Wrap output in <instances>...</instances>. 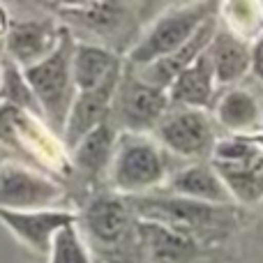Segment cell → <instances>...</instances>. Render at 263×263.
Masks as SVG:
<instances>
[{
	"mask_svg": "<svg viewBox=\"0 0 263 263\" xmlns=\"http://www.w3.org/2000/svg\"><path fill=\"white\" fill-rule=\"evenodd\" d=\"M74 37L67 28H63L55 49L40 60L37 65L23 69L26 81L35 95L37 104L42 109V118L63 136L65 123H67L72 102L77 97L72 79V53H74Z\"/></svg>",
	"mask_w": 263,
	"mask_h": 263,
	"instance_id": "obj_3",
	"label": "cell"
},
{
	"mask_svg": "<svg viewBox=\"0 0 263 263\" xmlns=\"http://www.w3.org/2000/svg\"><path fill=\"white\" fill-rule=\"evenodd\" d=\"M171 155L159 145L153 134H127L118 132L114 157L109 164V182L118 196L153 194L162 190L171 178Z\"/></svg>",
	"mask_w": 263,
	"mask_h": 263,
	"instance_id": "obj_1",
	"label": "cell"
},
{
	"mask_svg": "<svg viewBox=\"0 0 263 263\" xmlns=\"http://www.w3.org/2000/svg\"><path fill=\"white\" fill-rule=\"evenodd\" d=\"M217 83H215L213 65H210L208 53H201L187 69H182L171 86L166 88L168 104L171 106H185V109H201L210 111L213 102L217 97Z\"/></svg>",
	"mask_w": 263,
	"mask_h": 263,
	"instance_id": "obj_16",
	"label": "cell"
},
{
	"mask_svg": "<svg viewBox=\"0 0 263 263\" xmlns=\"http://www.w3.org/2000/svg\"><path fill=\"white\" fill-rule=\"evenodd\" d=\"M0 222L14 233L21 242H26L37 254H49L51 240L63 227L77 222V215L69 210H3Z\"/></svg>",
	"mask_w": 263,
	"mask_h": 263,
	"instance_id": "obj_12",
	"label": "cell"
},
{
	"mask_svg": "<svg viewBox=\"0 0 263 263\" xmlns=\"http://www.w3.org/2000/svg\"><path fill=\"white\" fill-rule=\"evenodd\" d=\"M0 106H9V109H18L23 114L40 116L42 109L37 104L35 95H32L30 86L26 81V74L16 63L9 58L0 60Z\"/></svg>",
	"mask_w": 263,
	"mask_h": 263,
	"instance_id": "obj_22",
	"label": "cell"
},
{
	"mask_svg": "<svg viewBox=\"0 0 263 263\" xmlns=\"http://www.w3.org/2000/svg\"><path fill=\"white\" fill-rule=\"evenodd\" d=\"M120 74H123V69L116 72L111 79H106L102 86L86 92H77L67 116V123H65V129H63V143L69 150L86 134H90L95 127H100L102 123H106L111 118V104H114V95H116V88H118Z\"/></svg>",
	"mask_w": 263,
	"mask_h": 263,
	"instance_id": "obj_9",
	"label": "cell"
},
{
	"mask_svg": "<svg viewBox=\"0 0 263 263\" xmlns=\"http://www.w3.org/2000/svg\"><path fill=\"white\" fill-rule=\"evenodd\" d=\"M205 53H208L210 65H213L217 90L240 86L247 79V74H250L252 44L240 40L238 35H233L229 28H224L219 23V18H217V30H215Z\"/></svg>",
	"mask_w": 263,
	"mask_h": 263,
	"instance_id": "obj_13",
	"label": "cell"
},
{
	"mask_svg": "<svg viewBox=\"0 0 263 263\" xmlns=\"http://www.w3.org/2000/svg\"><path fill=\"white\" fill-rule=\"evenodd\" d=\"M219 3H182L157 14L127 51V67L141 69L185 46L203 23L217 16Z\"/></svg>",
	"mask_w": 263,
	"mask_h": 263,
	"instance_id": "obj_2",
	"label": "cell"
},
{
	"mask_svg": "<svg viewBox=\"0 0 263 263\" xmlns=\"http://www.w3.org/2000/svg\"><path fill=\"white\" fill-rule=\"evenodd\" d=\"M46 256H49V263H92L90 252H88L86 242L79 233L77 222L67 224L55 233Z\"/></svg>",
	"mask_w": 263,
	"mask_h": 263,
	"instance_id": "obj_24",
	"label": "cell"
},
{
	"mask_svg": "<svg viewBox=\"0 0 263 263\" xmlns=\"http://www.w3.org/2000/svg\"><path fill=\"white\" fill-rule=\"evenodd\" d=\"M215 30H217V16H213L208 23H203V26L199 28V32H196V35L192 37L185 46H180L178 51L168 53L166 58L157 60V63L148 65V67L132 69V72H134L139 79H143L145 83H150V86L164 88V90H166V88L171 86L173 79H176L182 69L190 67V65L194 63V60L199 58L205 49H208V44H210V40H213Z\"/></svg>",
	"mask_w": 263,
	"mask_h": 263,
	"instance_id": "obj_18",
	"label": "cell"
},
{
	"mask_svg": "<svg viewBox=\"0 0 263 263\" xmlns=\"http://www.w3.org/2000/svg\"><path fill=\"white\" fill-rule=\"evenodd\" d=\"M86 229L97 242L102 245H118L127 238L132 229V210L127 199L118 194L97 196L88 203L83 213Z\"/></svg>",
	"mask_w": 263,
	"mask_h": 263,
	"instance_id": "obj_17",
	"label": "cell"
},
{
	"mask_svg": "<svg viewBox=\"0 0 263 263\" xmlns=\"http://www.w3.org/2000/svg\"><path fill=\"white\" fill-rule=\"evenodd\" d=\"M210 164L233 203L247 208L263 203V153L252 136H219Z\"/></svg>",
	"mask_w": 263,
	"mask_h": 263,
	"instance_id": "obj_5",
	"label": "cell"
},
{
	"mask_svg": "<svg viewBox=\"0 0 263 263\" xmlns=\"http://www.w3.org/2000/svg\"><path fill=\"white\" fill-rule=\"evenodd\" d=\"M217 18L224 28H229L233 35L250 44H254L263 35V3H256V0L219 3Z\"/></svg>",
	"mask_w": 263,
	"mask_h": 263,
	"instance_id": "obj_21",
	"label": "cell"
},
{
	"mask_svg": "<svg viewBox=\"0 0 263 263\" xmlns=\"http://www.w3.org/2000/svg\"><path fill=\"white\" fill-rule=\"evenodd\" d=\"M210 114L215 125L229 136H254L263 125V104L259 95L242 83L219 90Z\"/></svg>",
	"mask_w": 263,
	"mask_h": 263,
	"instance_id": "obj_10",
	"label": "cell"
},
{
	"mask_svg": "<svg viewBox=\"0 0 263 263\" xmlns=\"http://www.w3.org/2000/svg\"><path fill=\"white\" fill-rule=\"evenodd\" d=\"M168 106L171 104L164 88L150 86L125 67L116 88L109 120H116L114 127H120L127 134H153Z\"/></svg>",
	"mask_w": 263,
	"mask_h": 263,
	"instance_id": "obj_7",
	"label": "cell"
},
{
	"mask_svg": "<svg viewBox=\"0 0 263 263\" xmlns=\"http://www.w3.org/2000/svg\"><path fill=\"white\" fill-rule=\"evenodd\" d=\"M250 74L256 79V83L263 88V35L252 44V67Z\"/></svg>",
	"mask_w": 263,
	"mask_h": 263,
	"instance_id": "obj_25",
	"label": "cell"
},
{
	"mask_svg": "<svg viewBox=\"0 0 263 263\" xmlns=\"http://www.w3.org/2000/svg\"><path fill=\"white\" fill-rule=\"evenodd\" d=\"M153 136L171 157L185 159L187 164L210 162L213 148L219 139L210 111L185 106H168Z\"/></svg>",
	"mask_w": 263,
	"mask_h": 263,
	"instance_id": "obj_6",
	"label": "cell"
},
{
	"mask_svg": "<svg viewBox=\"0 0 263 263\" xmlns=\"http://www.w3.org/2000/svg\"><path fill=\"white\" fill-rule=\"evenodd\" d=\"M120 69L123 67H120V58L116 51L100 44H88V42L74 44L72 79L77 92H86L102 86L106 79H111Z\"/></svg>",
	"mask_w": 263,
	"mask_h": 263,
	"instance_id": "obj_19",
	"label": "cell"
},
{
	"mask_svg": "<svg viewBox=\"0 0 263 263\" xmlns=\"http://www.w3.org/2000/svg\"><path fill=\"white\" fill-rule=\"evenodd\" d=\"M132 215L139 219H150L182 231L187 236H210V233H229L236 222L231 205H210L199 201L180 199L173 194H145L127 199Z\"/></svg>",
	"mask_w": 263,
	"mask_h": 263,
	"instance_id": "obj_4",
	"label": "cell"
},
{
	"mask_svg": "<svg viewBox=\"0 0 263 263\" xmlns=\"http://www.w3.org/2000/svg\"><path fill=\"white\" fill-rule=\"evenodd\" d=\"M116 141H118V129L114 127L111 120L102 123L100 127H95L90 134H86L77 145L72 148V164L81 176L100 178L102 173L109 171L111 157L116 150Z\"/></svg>",
	"mask_w": 263,
	"mask_h": 263,
	"instance_id": "obj_20",
	"label": "cell"
},
{
	"mask_svg": "<svg viewBox=\"0 0 263 263\" xmlns=\"http://www.w3.org/2000/svg\"><path fill=\"white\" fill-rule=\"evenodd\" d=\"M63 28L53 21H18L7 30L5 49L7 58L21 69H28L44 60L55 49Z\"/></svg>",
	"mask_w": 263,
	"mask_h": 263,
	"instance_id": "obj_14",
	"label": "cell"
},
{
	"mask_svg": "<svg viewBox=\"0 0 263 263\" xmlns=\"http://www.w3.org/2000/svg\"><path fill=\"white\" fill-rule=\"evenodd\" d=\"M12 159V150H7L5 145H0V166H3L5 162H9Z\"/></svg>",
	"mask_w": 263,
	"mask_h": 263,
	"instance_id": "obj_26",
	"label": "cell"
},
{
	"mask_svg": "<svg viewBox=\"0 0 263 263\" xmlns=\"http://www.w3.org/2000/svg\"><path fill=\"white\" fill-rule=\"evenodd\" d=\"M65 196V187L44 173L16 162L0 166V208L3 210H49Z\"/></svg>",
	"mask_w": 263,
	"mask_h": 263,
	"instance_id": "obj_8",
	"label": "cell"
},
{
	"mask_svg": "<svg viewBox=\"0 0 263 263\" xmlns=\"http://www.w3.org/2000/svg\"><path fill=\"white\" fill-rule=\"evenodd\" d=\"M162 190L166 194L199 201V203H210V205L233 203L222 178L217 176V171L213 168L210 162H194V164H185V166L176 168Z\"/></svg>",
	"mask_w": 263,
	"mask_h": 263,
	"instance_id": "obj_15",
	"label": "cell"
},
{
	"mask_svg": "<svg viewBox=\"0 0 263 263\" xmlns=\"http://www.w3.org/2000/svg\"><path fill=\"white\" fill-rule=\"evenodd\" d=\"M136 245L148 263H192L199 254L196 238L150 219H134Z\"/></svg>",
	"mask_w": 263,
	"mask_h": 263,
	"instance_id": "obj_11",
	"label": "cell"
},
{
	"mask_svg": "<svg viewBox=\"0 0 263 263\" xmlns=\"http://www.w3.org/2000/svg\"><path fill=\"white\" fill-rule=\"evenodd\" d=\"M252 141H254V143H256V145H259V150H261V153H263V125H261V129H259V132H256V134H254V136H252Z\"/></svg>",
	"mask_w": 263,
	"mask_h": 263,
	"instance_id": "obj_27",
	"label": "cell"
},
{
	"mask_svg": "<svg viewBox=\"0 0 263 263\" xmlns=\"http://www.w3.org/2000/svg\"><path fill=\"white\" fill-rule=\"evenodd\" d=\"M63 9H67V12H63L65 16L90 28L97 35L116 32L129 14L127 7L120 3H79V5H63Z\"/></svg>",
	"mask_w": 263,
	"mask_h": 263,
	"instance_id": "obj_23",
	"label": "cell"
}]
</instances>
